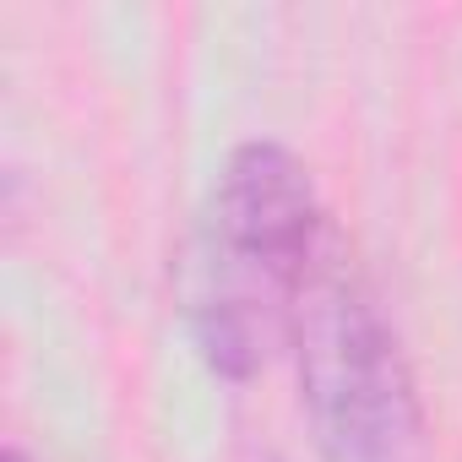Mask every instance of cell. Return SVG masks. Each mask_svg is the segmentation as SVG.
I'll return each instance as SVG.
<instances>
[{
    "mask_svg": "<svg viewBox=\"0 0 462 462\" xmlns=\"http://www.w3.org/2000/svg\"><path fill=\"white\" fill-rule=\"evenodd\" d=\"M332 240L305 163L278 142H245L223 163L185 273V316L201 359L245 381L294 327V305Z\"/></svg>",
    "mask_w": 462,
    "mask_h": 462,
    "instance_id": "obj_1",
    "label": "cell"
},
{
    "mask_svg": "<svg viewBox=\"0 0 462 462\" xmlns=\"http://www.w3.org/2000/svg\"><path fill=\"white\" fill-rule=\"evenodd\" d=\"M300 386L327 462H430V430L397 332L332 235L300 305Z\"/></svg>",
    "mask_w": 462,
    "mask_h": 462,
    "instance_id": "obj_2",
    "label": "cell"
},
{
    "mask_svg": "<svg viewBox=\"0 0 462 462\" xmlns=\"http://www.w3.org/2000/svg\"><path fill=\"white\" fill-rule=\"evenodd\" d=\"M6 462H28V457H23V451H6Z\"/></svg>",
    "mask_w": 462,
    "mask_h": 462,
    "instance_id": "obj_3",
    "label": "cell"
}]
</instances>
